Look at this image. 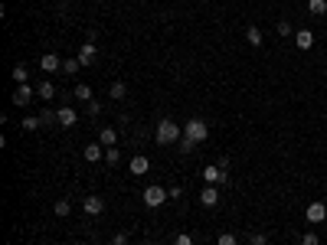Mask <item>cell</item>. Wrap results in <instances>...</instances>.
Masks as SVG:
<instances>
[{"label":"cell","instance_id":"19","mask_svg":"<svg viewBox=\"0 0 327 245\" xmlns=\"http://www.w3.org/2000/svg\"><path fill=\"white\" fill-rule=\"evenodd\" d=\"M246 39L252 46H262V30H259V26H249V30H246Z\"/></svg>","mask_w":327,"mask_h":245},{"label":"cell","instance_id":"9","mask_svg":"<svg viewBox=\"0 0 327 245\" xmlns=\"http://www.w3.org/2000/svg\"><path fill=\"white\" fill-rule=\"evenodd\" d=\"M56 121H59V128H72V124L79 121V115H75V111L66 105V108H59V111H56Z\"/></svg>","mask_w":327,"mask_h":245},{"label":"cell","instance_id":"10","mask_svg":"<svg viewBox=\"0 0 327 245\" xmlns=\"http://www.w3.org/2000/svg\"><path fill=\"white\" fill-rule=\"evenodd\" d=\"M82 209H85L88 216H102L105 203H102V196H85V200H82Z\"/></svg>","mask_w":327,"mask_h":245},{"label":"cell","instance_id":"36","mask_svg":"<svg viewBox=\"0 0 327 245\" xmlns=\"http://www.w3.org/2000/svg\"><path fill=\"white\" fill-rule=\"evenodd\" d=\"M167 193H170L173 200H180V196H183V186H170V190H167Z\"/></svg>","mask_w":327,"mask_h":245},{"label":"cell","instance_id":"24","mask_svg":"<svg viewBox=\"0 0 327 245\" xmlns=\"http://www.w3.org/2000/svg\"><path fill=\"white\" fill-rule=\"evenodd\" d=\"M128 95V85L124 82H111V98H124Z\"/></svg>","mask_w":327,"mask_h":245},{"label":"cell","instance_id":"18","mask_svg":"<svg viewBox=\"0 0 327 245\" xmlns=\"http://www.w3.org/2000/svg\"><path fill=\"white\" fill-rule=\"evenodd\" d=\"M13 82H17V85H23V82H26V75H30V72H26V66H23V62H20V66H13Z\"/></svg>","mask_w":327,"mask_h":245},{"label":"cell","instance_id":"16","mask_svg":"<svg viewBox=\"0 0 327 245\" xmlns=\"http://www.w3.org/2000/svg\"><path fill=\"white\" fill-rule=\"evenodd\" d=\"M53 213L56 216H69V213H72V203H69V200H56L53 203Z\"/></svg>","mask_w":327,"mask_h":245},{"label":"cell","instance_id":"13","mask_svg":"<svg viewBox=\"0 0 327 245\" xmlns=\"http://www.w3.org/2000/svg\"><path fill=\"white\" fill-rule=\"evenodd\" d=\"M295 46L308 53V49L314 46V33H311V30H298V33H295Z\"/></svg>","mask_w":327,"mask_h":245},{"label":"cell","instance_id":"12","mask_svg":"<svg viewBox=\"0 0 327 245\" xmlns=\"http://www.w3.org/2000/svg\"><path fill=\"white\" fill-rule=\"evenodd\" d=\"M82 157H85V160H88V164H99V160H102V157H105V147H102L99 141H95V144H88V147H85V151H82Z\"/></svg>","mask_w":327,"mask_h":245},{"label":"cell","instance_id":"28","mask_svg":"<svg viewBox=\"0 0 327 245\" xmlns=\"http://www.w3.org/2000/svg\"><path fill=\"white\" fill-rule=\"evenodd\" d=\"M79 69H82L79 59H66V62H62V72H79Z\"/></svg>","mask_w":327,"mask_h":245},{"label":"cell","instance_id":"4","mask_svg":"<svg viewBox=\"0 0 327 245\" xmlns=\"http://www.w3.org/2000/svg\"><path fill=\"white\" fill-rule=\"evenodd\" d=\"M203 183H219V186H229V173H222L216 164H210V167H203Z\"/></svg>","mask_w":327,"mask_h":245},{"label":"cell","instance_id":"29","mask_svg":"<svg viewBox=\"0 0 327 245\" xmlns=\"http://www.w3.org/2000/svg\"><path fill=\"white\" fill-rule=\"evenodd\" d=\"M301 245H321V239H317V232H311V229H308V232L301 235Z\"/></svg>","mask_w":327,"mask_h":245},{"label":"cell","instance_id":"31","mask_svg":"<svg viewBox=\"0 0 327 245\" xmlns=\"http://www.w3.org/2000/svg\"><path fill=\"white\" fill-rule=\"evenodd\" d=\"M111 245H128V232H115L111 235Z\"/></svg>","mask_w":327,"mask_h":245},{"label":"cell","instance_id":"3","mask_svg":"<svg viewBox=\"0 0 327 245\" xmlns=\"http://www.w3.org/2000/svg\"><path fill=\"white\" fill-rule=\"evenodd\" d=\"M167 196H170V193H167V190H164V186H157V183H151V186H148V190H144V203H148V206H151V209H157V206H164V203H167Z\"/></svg>","mask_w":327,"mask_h":245},{"label":"cell","instance_id":"26","mask_svg":"<svg viewBox=\"0 0 327 245\" xmlns=\"http://www.w3.org/2000/svg\"><path fill=\"white\" fill-rule=\"evenodd\" d=\"M216 245H239V239H236L232 232H219V239H216Z\"/></svg>","mask_w":327,"mask_h":245},{"label":"cell","instance_id":"7","mask_svg":"<svg viewBox=\"0 0 327 245\" xmlns=\"http://www.w3.org/2000/svg\"><path fill=\"white\" fill-rule=\"evenodd\" d=\"M327 219V206L324 203H308V222L311 226H317V222Z\"/></svg>","mask_w":327,"mask_h":245},{"label":"cell","instance_id":"20","mask_svg":"<svg viewBox=\"0 0 327 245\" xmlns=\"http://www.w3.org/2000/svg\"><path fill=\"white\" fill-rule=\"evenodd\" d=\"M39 124H43V121H39V115H30V118H23V121H20V128H23V131H36Z\"/></svg>","mask_w":327,"mask_h":245},{"label":"cell","instance_id":"23","mask_svg":"<svg viewBox=\"0 0 327 245\" xmlns=\"http://www.w3.org/2000/svg\"><path fill=\"white\" fill-rule=\"evenodd\" d=\"M36 95H39V98H43V102H50V98L56 95V88H53V82H43V85H39V88H36Z\"/></svg>","mask_w":327,"mask_h":245},{"label":"cell","instance_id":"37","mask_svg":"<svg viewBox=\"0 0 327 245\" xmlns=\"http://www.w3.org/2000/svg\"><path fill=\"white\" fill-rule=\"evenodd\" d=\"M141 245H154V242H141Z\"/></svg>","mask_w":327,"mask_h":245},{"label":"cell","instance_id":"1","mask_svg":"<svg viewBox=\"0 0 327 245\" xmlns=\"http://www.w3.org/2000/svg\"><path fill=\"white\" fill-rule=\"evenodd\" d=\"M157 144H177L180 137H183V124H177L173 118H164V121H157Z\"/></svg>","mask_w":327,"mask_h":245},{"label":"cell","instance_id":"22","mask_svg":"<svg viewBox=\"0 0 327 245\" xmlns=\"http://www.w3.org/2000/svg\"><path fill=\"white\" fill-rule=\"evenodd\" d=\"M177 144H180V154H193V151H197V141H193V137H186V134L180 137Z\"/></svg>","mask_w":327,"mask_h":245},{"label":"cell","instance_id":"30","mask_svg":"<svg viewBox=\"0 0 327 245\" xmlns=\"http://www.w3.org/2000/svg\"><path fill=\"white\" fill-rule=\"evenodd\" d=\"M85 108H88V115H92V118H99V115H102V105H99V102H95V98H92V102H88V105H85Z\"/></svg>","mask_w":327,"mask_h":245},{"label":"cell","instance_id":"11","mask_svg":"<svg viewBox=\"0 0 327 245\" xmlns=\"http://www.w3.org/2000/svg\"><path fill=\"white\" fill-rule=\"evenodd\" d=\"M39 69H43V72H59V69H62V59L56 53H46L43 59H39Z\"/></svg>","mask_w":327,"mask_h":245},{"label":"cell","instance_id":"21","mask_svg":"<svg viewBox=\"0 0 327 245\" xmlns=\"http://www.w3.org/2000/svg\"><path fill=\"white\" fill-rule=\"evenodd\" d=\"M72 95L79 98V102H85V105L92 102V88H88V85H75V92H72Z\"/></svg>","mask_w":327,"mask_h":245},{"label":"cell","instance_id":"17","mask_svg":"<svg viewBox=\"0 0 327 245\" xmlns=\"http://www.w3.org/2000/svg\"><path fill=\"white\" fill-rule=\"evenodd\" d=\"M308 10L314 13V17H324L327 13V0H308Z\"/></svg>","mask_w":327,"mask_h":245},{"label":"cell","instance_id":"32","mask_svg":"<svg viewBox=\"0 0 327 245\" xmlns=\"http://www.w3.org/2000/svg\"><path fill=\"white\" fill-rule=\"evenodd\" d=\"M249 245H268V239L262 232H252V239H249Z\"/></svg>","mask_w":327,"mask_h":245},{"label":"cell","instance_id":"25","mask_svg":"<svg viewBox=\"0 0 327 245\" xmlns=\"http://www.w3.org/2000/svg\"><path fill=\"white\" fill-rule=\"evenodd\" d=\"M275 30H278V36H295V30H291V23H285V20H278V26H275Z\"/></svg>","mask_w":327,"mask_h":245},{"label":"cell","instance_id":"34","mask_svg":"<svg viewBox=\"0 0 327 245\" xmlns=\"http://www.w3.org/2000/svg\"><path fill=\"white\" fill-rule=\"evenodd\" d=\"M173 245H193V239H190V235H186V232H180L177 239H173Z\"/></svg>","mask_w":327,"mask_h":245},{"label":"cell","instance_id":"27","mask_svg":"<svg viewBox=\"0 0 327 245\" xmlns=\"http://www.w3.org/2000/svg\"><path fill=\"white\" fill-rule=\"evenodd\" d=\"M105 160L108 164H118V160H121V151H118V147H105Z\"/></svg>","mask_w":327,"mask_h":245},{"label":"cell","instance_id":"2","mask_svg":"<svg viewBox=\"0 0 327 245\" xmlns=\"http://www.w3.org/2000/svg\"><path fill=\"white\" fill-rule=\"evenodd\" d=\"M183 134H186V137H193L197 144H203L206 137H210V128H206L203 118H190V121L183 124Z\"/></svg>","mask_w":327,"mask_h":245},{"label":"cell","instance_id":"5","mask_svg":"<svg viewBox=\"0 0 327 245\" xmlns=\"http://www.w3.org/2000/svg\"><path fill=\"white\" fill-rule=\"evenodd\" d=\"M10 102L17 105V108H23V105H30V102H33V88L26 85V82H23V85H17V88H13V95H10Z\"/></svg>","mask_w":327,"mask_h":245},{"label":"cell","instance_id":"14","mask_svg":"<svg viewBox=\"0 0 327 245\" xmlns=\"http://www.w3.org/2000/svg\"><path fill=\"white\" fill-rule=\"evenodd\" d=\"M99 144H102V147H115V144H118V131H115V128H102V131H99Z\"/></svg>","mask_w":327,"mask_h":245},{"label":"cell","instance_id":"6","mask_svg":"<svg viewBox=\"0 0 327 245\" xmlns=\"http://www.w3.org/2000/svg\"><path fill=\"white\" fill-rule=\"evenodd\" d=\"M75 59H79V62H82V66H92V62H95V59H99V46H95V43H92V39H88V43H85V46H79V56H75Z\"/></svg>","mask_w":327,"mask_h":245},{"label":"cell","instance_id":"35","mask_svg":"<svg viewBox=\"0 0 327 245\" xmlns=\"http://www.w3.org/2000/svg\"><path fill=\"white\" fill-rule=\"evenodd\" d=\"M216 167H219L222 173H229V157H219V160H216Z\"/></svg>","mask_w":327,"mask_h":245},{"label":"cell","instance_id":"8","mask_svg":"<svg viewBox=\"0 0 327 245\" xmlns=\"http://www.w3.org/2000/svg\"><path fill=\"white\" fill-rule=\"evenodd\" d=\"M128 170L134 173V177H144V173L151 170V160L144 157V154H137V157H131V164H128Z\"/></svg>","mask_w":327,"mask_h":245},{"label":"cell","instance_id":"33","mask_svg":"<svg viewBox=\"0 0 327 245\" xmlns=\"http://www.w3.org/2000/svg\"><path fill=\"white\" fill-rule=\"evenodd\" d=\"M53 118H56V111H50V108H43V111H39V121H43V124H50Z\"/></svg>","mask_w":327,"mask_h":245},{"label":"cell","instance_id":"15","mask_svg":"<svg viewBox=\"0 0 327 245\" xmlns=\"http://www.w3.org/2000/svg\"><path fill=\"white\" fill-rule=\"evenodd\" d=\"M200 203L213 209V206H216V203H219V193L213 190V186H203V193H200Z\"/></svg>","mask_w":327,"mask_h":245}]
</instances>
